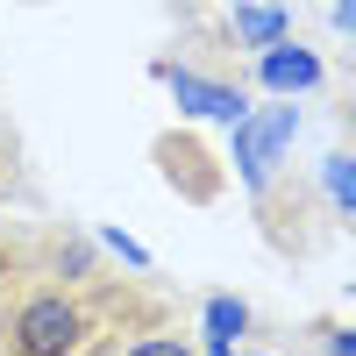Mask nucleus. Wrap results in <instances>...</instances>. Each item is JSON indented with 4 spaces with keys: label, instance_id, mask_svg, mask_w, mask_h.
<instances>
[{
    "label": "nucleus",
    "instance_id": "f257e3e1",
    "mask_svg": "<svg viewBox=\"0 0 356 356\" xmlns=\"http://www.w3.org/2000/svg\"><path fill=\"white\" fill-rule=\"evenodd\" d=\"M8 349L15 356H72L79 335H86V314L79 300H65V292H29V300L8 314Z\"/></svg>",
    "mask_w": 356,
    "mask_h": 356
},
{
    "label": "nucleus",
    "instance_id": "f03ea898",
    "mask_svg": "<svg viewBox=\"0 0 356 356\" xmlns=\"http://www.w3.org/2000/svg\"><path fill=\"white\" fill-rule=\"evenodd\" d=\"M292 136H300V114L292 107H271V114H243L235 122V171H243V186L264 200L271 193V171L285 164Z\"/></svg>",
    "mask_w": 356,
    "mask_h": 356
},
{
    "label": "nucleus",
    "instance_id": "7ed1b4c3",
    "mask_svg": "<svg viewBox=\"0 0 356 356\" xmlns=\"http://www.w3.org/2000/svg\"><path fill=\"white\" fill-rule=\"evenodd\" d=\"M164 86H171V100L186 107V114H200V122H243L250 114V100L235 93V86H221V79H200V72H178V65H164Z\"/></svg>",
    "mask_w": 356,
    "mask_h": 356
},
{
    "label": "nucleus",
    "instance_id": "20e7f679",
    "mask_svg": "<svg viewBox=\"0 0 356 356\" xmlns=\"http://www.w3.org/2000/svg\"><path fill=\"white\" fill-rule=\"evenodd\" d=\"M257 79L271 86V93H314V86H321V57L285 36V43H271V50H257Z\"/></svg>",
    "mask_w": 356,
    "mask_h": 356
},
{
    "label": "nucleus",
    "instance_id": "39448f33",
    "mask_svg": "<svg viewBox=\"0 0 356 356\" xmlns=\"http://www.w3.org/2000/svg\"><path fill=\"white\" fill-rule=\"evenodd\" d=\"M235 43H250V50H271V43H285L292 36V15L285 8H235Z\"/></svg>",
    "mask_w": 356,
    "mask_h": 356
},
{
    "label": "nucleus",
    "instance_id": "423d86ee",
    "mask_svg": "<svg viewBox=\"0 0 356 356\" xmlns=\"http://www.w3.org/2000/svg\"><path fill=\"white\" fill-rule=\"evenodd\" d=\"M200 328H207V342H235V335H250V307L235 300V292H214V300L200 307Z\"/></svg>",
    "mask_w": 356,
    "mask_h": 356
},
{
    "label": "nucleus",
    "instance_id": "0eeeda50",
    "mask_svg": "<svg viewBox=\"0 0 356 356\" xmlns=\"http://www.w3.org/2000/svg\"><path fill=\"white\" fill-rule=\"evenodd\" d=\"M321 186H328V200L342 207V214H356V150H335L328 164H321Z\"/></svg>",
    "mask_w": 356,
    "mask_h": 356
},
{
    "label": "nucleus",
    "instance_id": "6e6552de",
    "mask_svg": "<svg viewBox=\"0 0 356 356\" xmlns=\"http://www.w3.org/2000/svg\"><path fill=\"white\" fill-rule=\"evenodd\" d=\"M129 356H193L186 342H178V335H150V342H136Z\"/></svg>",
    "mask_w": 356,
    "mask_h": 356
},
{
    "label": "nucleus",
    "instance_id": "1a4fd4ad",
    "mask_svg": "<svg viewBox=\"0 0 356 356\" xmlns=\"http://www.w3.org/2000/svg\"><path fill=\"white\" fill-rule=\"evenodd\" d=\"M107 250H114V257H122V264H150V257H143V250L129 243V235H122V228H107Z\"/></svg>",
    "mask_w": 356,
    "mask_h": 356
},
{
    "label": "nucleus",
    "instance_id": "9d476101",
    "mask_svg": "<svg viewBox=\"0 0 356 356\" xmlns=\"http://www.w3.org/2000/svg\"><path fill=\"white\" fill-rule=\"evenodd\" d=\"M328 356H356V328H335L328 335Z\"/></svg>",
    "mask_w": 356,
    "mask_h": 356
},
{
    "label": "nucleus",
    "instance_id": "9b49d317",
    "mask_svg": "<svg viewBox=\"0 0 356 356\" xmlns=\"http://www.w3.org/2000/svg\"><path fill=\"white\" fill-rule=\"evenodd\" d=\"M335 29H349V36H356V0H335Z\"/></svg>",
    "mask_w": 356,
    "mask_h": 356
},
{
    "label": "nucleus",
    "instance_id": "f8f14e48",
    "mask_svg": "<svg viewBox=\"0 0 356 356\" xmlns=\"http://www.w3.org/2000/svg\"><path fill=\"white\" fill-rule=\"evenodd\" d=\"M207 356H228V349H221V342H207Z\"/></svg>",
    "mask_w": 356,
    "mask_h": 356
}]
</instances>
